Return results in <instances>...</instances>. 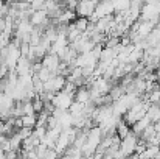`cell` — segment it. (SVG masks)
<instances>
[{
    "label": "cell",
    "mask_w": 160,
    "mask_h": 159,
    "mask_svg": "<svg viewBox=\"0 0 160 159\" xmlns=\"http://www.w3.org/2000/svg\"><path fill=\"white\" fill-rule=\"evenodd\" d=\"M151 123H152V122L149 120V117H148V115H145V117H142L140 120H137V122L131 126V130H132V133H134L137 137H140V134H142V133H143V131L151 125Z\"/></svg>",
    "instance_id": "obj_8"
},
{
    "label": "cell",
    "mask_w": 160,
    "mask_h": 159,
    "mask_svg": "<svg viewBox=\"0 0 160 159\" xmlns=\"http://www.w3.org/2000/svg\"><path fill=\"white\" fill-rule=\"evenodd\" d=\"M31 67H33V61L27 56H20V59L17 61V66H16V73L19 77H23V75H33L31 73Z\"/></svg>",
    "instance_id": "obj_6"
},
{
    "label": "cell",
    "mask_w": 160,
    "mask_h": 159,
    "mask_svg": "<svg viewBox=\"0 0 160 159\" xmlns=\"http://www.w3.org/2000/svg\"><path fill=\"white\" fill-rule=\"evenodd\" d=\"M137 147H138V137L131 133L129 136H126L124 139H121L120 142V151L117 155V158H128V156H132L134 153H137Z\"/></svg>",
    "instance_id": "obj_1"
},
{
    "label": "cell",
    "mask_w": 160,
    "mask_h": 159,
    "mask_svg": "<svg viewBox=\"0 0 160 159\" xmlns=\"http://www.w3.org/2000/svg\"><path fill=\"white\" fill-rule=\"evenodd\" d=\"M0 134L5 136V120H0Z\"/></svg>",
    "instance_id": "obj_14"
},
{
    "label": "cell",
    "mask_w": 160,
    "mask_h": 159,
    "mask_svg": "<svg viewBox=\"0 0 160 159\" xmlns=\"http://www.w3.org/2000/svg\"><path fill=\"white\" fill-rule=\"evenodd\" d=\"M156 27H157V28H160V19H159V20H157V24H156Z\"/></svg>",
    "instance_id": "obj_15"
},
{
    "label": "cell",
    "mask_w": 160,
    "mask_h": 159,
    "mask_svg": "<svg viewBox=\"0 0 160 159\" xmlns=\"http://www.w3.org/2000/svg\"><path fill=\"white\" fill-rule=\"evenodd\" d=\"M67 84V78L64 75H59V73H54L53 77L44 83V92H48V94H58L61 91H64Z\"/></svg>",
    "instance_id": "obj_3"
},
{
    "label": "cell",
    "mask_w": 160,
    "mask_h": 159,
    "mask_svg": "<svg viewBox=\"0 0 160 159\" xmlns=\"http://www.w3.org/2000/svg\"><path fill=\"white\" fill-rule=\"evenodd\" d=\"M22 123H23V128L34 130L38 125V114L36 115H22Z\"/></svg>",
    "instance_id": "obj_12"
},
{
    "label": "cell",
    "mask_w": 160,
    "mask_h": 159,
    "mask_svg": "<svg viewBox=\"0 0 160 159\" xmlns=\"http://www.w3.org/2000/svg\"><path fill=\"white\" fill-rule=\"evenodd\" d=\"M146 42H148V49L149 47H154V45H159L160 44V28H154L151 33H149V36L146 38Z\"/></svg>",
    "instance_id": "obj_10"
},
{
    "label": "cell",
    "mask_w": 160,
    "mask_h": 159,
    "mask_svg": "<svg viewBox=\"0 0 160 159\" xmlns=\"http://www.w3.org/2000/svg\"><path fill=\"white\" fill-rule=\"evenodd\" d=\"M132 133V130H131V125H128L123 119L118 122V125H117V136L120 137V139H124L126 136H129Z\"/></svg>",
    "instance_id": "obj_9"
},
{
    "label": "cell",
    "mask_w": 160,
    "mask_h": 159,
    "mask_svg": "<svg viewBox=\"0 0 160 159\" xmlns=\"http://www.w3.org/2000/svg\"><path fill=\"white\" fill-rule=\"evenodd\" d=\"M73 102H75V92H68L65 89L54 94L53 98H52V103H53L54 108L64 109V111H68L70 106L73 105Z\"/></svg>",
    "instance_id": "obj_2"
},
{
    "label": "cell",
    "mask_w": 160,
    "mask_h": 159,
    "mask_svg": "<svg viewBox=\"0 0 160 159\" xmlns=\"http://www.w3.org/2000/svg\"><path fill=\"white\" fill-rule=\"evenodd\" d=\"M42 159H59V153L54 148H48V151L45 153V156Z\"/></svg>",
    "instance_id": "obj_13"
},
{
    "label": "cell",
    "mask_w": 160,
    "mask_h": 159,
    "mask_svg": "<svg viewBox=\"0 0 160 159\" xmlns=\"http://www.w3.org/2000/svg\"><path fill=\"white\" fill-rule=\"evenodd\" d=\"M73 24H75V27L78 28V31H79V33H86V31L89 30L90 20H89L87 17H76V20H75Z\"/></svg>",
    "instance_id": "obj_11"
},
{
    "label": "cell",
    "mask_w": 160,
    "mask_h": 159,
    "mask_svg": "<svg viewBox=\"0 0 160 159\" xmlns=\"http://www.w3.org/2000/svg\"><path fill=\"white\" fill-rule=\"evenodd\" d=\"M41 62H42V66H44L45 69H48L50 72L58 73V69H59V66H61V58H59L58 55H54V53H47Z\"/></svg>",
    "instance_id": "obj_5"
},
{
    "label": "cell",
    "mask_w": 160,
    "mask_h": 159,
    "mask_svg": "<svg viewBox=\"0 0 160 159\" xmlns=\"http://www.w3.org/2000/svg\"><path fill=\"white\" fill-rule=\"evenodd\" d=\"M100 0H79L78 2V6H76V16L78 17H87L90 19L93 14H95V9H97V5H98Z\"/></svg>",
    "instance_id": "obj_4"
},
{
    "label": "cell",
    "mask_w": 160,
    "mask_h": 159,
    "mask_svg": "<svg viewBox=\"0 0 160 159\" xmlns=\"http://www.w3.org/2000/svg\"><path fill=\"white\" fill-rule=\"evenodd\" d=\"M75 102L78 103H82V105H89L92 102V94H90V89L87 86H81L76 89L75 92Z\"/></svg>",
    "instance_id": "obj_7"
},
{
    "label": "cell",
    "mask_w": 160,
    "mask_h": 159,
    "mask_svg": "<svg viewBox=\"0 0 160 159\" xmlns=\"http://www.w3.org/2000/svg\"><path fill=\"white\" fill-rule=\"evenodd\" d=\"M157 86H159V89H160V75H159V80H157Z\"/></svg>",
    "instance_id": "obj_16"
}]
</instances>
